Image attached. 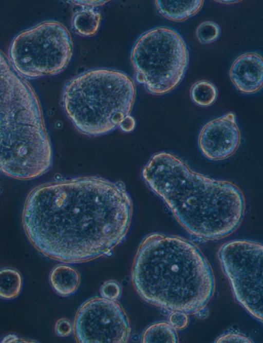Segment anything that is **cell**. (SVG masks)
I'll return each instance as SVG.
<instances>
[{
	"label": "cell",
	"instance_id": "obj_14",
	"mask_svg": "<svg viewBox=\"0 0 263 343\" xmlns=\"http://www.w3.org/2000/svg\"><path fill=\"white\" fill-rule=\"evenodd\" d=\"M79 6L81 7L76 10L72 17V29L79 35L92 36L99 29L101 14L94 7Z\"/></svg>",
	"mask_w": 263,
	"mask_h": 343
},
{
	"label": "cell",
	"instance_id": "obj_3",
	"mask_svg": "<svg viewBox=\"0 0 263 343\" xmlns=\"http://www.w3.org/2000/svg\"><path fill=\"white\" fill-rule=\"evenodd\" d=\"M132 279L146 302L186 314L205 307L215 290L212 270L200 250L186 239L160 233L140 243Z\"/></svg>",
	"mask_w": 263,
	"mask_h": 343
},
{
	"label": "cell",
	"instance_id": "obj_1",
	"mask_svg": "<svg viewBox=\"0 0 263 343\" xmlns=\"http://www.w3.org/2000/svg\"><path fill=\"white\" fill-rule=\"evenodd\" d=\"M133 212L124 183L87 176L35 187L25 202L22 223L42 254L79 263L105 255L122 242Z\"/></svg>",
	"mask_w": 263,
	"mask_h": 343
},
{
	"label": "cell",
	"instance_id": "obj_12",
	"mask_svg": "<svg viewBox=\"0 0 263 343\" xmlns=\"http://www.w3.org/2000/svg\"><path fill=\"white\" fill-rule=\"evenodd\" d=\"M158 12L173 21L181 22L196 14L202 8V0H157L155 1Z\"/></svg>",
	"mask_w": 263,
	"mask_h": 343
},
{
	"label": "cell",
	"instance_id": "obj_5",
	"mask_svg": "<svg viewBox=\"0 0 263 343\" xmlns=\"http://www.w3.org/2000/svg\"><path fill=\"white\" fill-rule=\"evenodd\" d=\"M130 61L137 81L149 93L160 96L180 83L189 54L181 35L173 29L161 26L140 36L132 50Z\"/></svg>",
	"mask_w": 263,
	"mask_h": 343
},
{
	"label": "cell",
	"instance_id": "obj_20",
	"mask_svg": "<svg viewBox=\"0 0 263 343\" xmlns=\"http://www.w3.org/2000/svg\"><path fill=\"white\" fill-rule=\"evenodd\" d=\"M170 325L175 329L181 330L185 328L189 323L187 314L182 311H173L168 317Z\"/></svg>",
	"mask_w": 263,
	"mask_h": 343
},
{
	"label": "cell",
	"instance_id": "obj_17",
	"mask_svg": "<svg viewBox=\"0 0 263 343\" xmlns=\"http://www.w3.org/2000/svg\"><path fill=\"white\" fill-rule=\"evenodd\" d=\"M190 95L195 104L208 107L215 101L218 91L216 87L212 83L206 80H201L193 84L190 89Z\"/></svg>",
	"mask_w": 263,
	"mask_h": 343
},
{
	"label": "cell",
	"instance_id": "obj_26",
	"mask_svg": "<svg viewBox=\"0 0 263 343\" xmlns=\"http://www.w3.org/2000/svg\"><path fill=\"white\" fill-rule=\"evenodd\" d=\"M215 2H216L217 3H220L221 4H232L234 3H236L238 2H241V1H234V0H222V1H214Z\"/></svg>",
	"mask_w": 263,
	"mask_h": 343
},
{
	"label": "cell",
	"instance_id": "obj_6",
	"mask_svg": "<svg viewBox=\"0 0 263 343\" xmlns=\"http://www.w3.org/2000/svg\"><path fill=\"white\" fill-rule=\"evenodd\" d=\"M72 52L67 29L59 22L46 21L16 36L9 49V58L19 74L32 79L62 72Z\"/></svg>",
	"mask_w": 263,
	"mask_h": 343
},
{
	"label": "cell",
	"instance_id": "obj_10",
	"mask_svg": "<svg viewBox=\"0 0 263 343\" xmlns=\"http://www.w3.org/2000/svg\"><path fill=\"white\" fill-rule=\"evenodd\" d=\"M230 78L240 92L253 94L261 89L263 83V61L261 56L254 52L242 54L232 64Z\"/></svg>",
	"mask_w": 263,
	"mask_h": 343
},
{
	"label": "cell",
	"instance_id": "obj_25",
	"mask_svg": "<svg viewBox=\"0 0 263 343\" xmlns=\"http://www.w3.org/2000/svg\"><path fill=\"white\" fill-rule=\"evenodd\" d=\"M195 314H196L198 317L202 318L206 317L208 316V312L205 307H204L197 311Z\"/></svg>",
	"mask_w": 263,
	"mask_h": 343
},
{
	"label": "cell",
	"instance_id": "obj_8",
	"mask_svg": "<svg viewBox=\"0 0 263 343\" xmlns=\"http://www.w3.org/2000/svg\"><path fill=\"white\" fill-rule=\"evenodd\" d=\"M76 339L81 343H125L130 335L128 318L116 301L94 297L84 303L74 322Z\"/></svg>",
	"mask_w": 263,
	"mask_h": 343
},
{
	"label": "cell",
	"instance_id": "obj_19",
	"mask_svg": "<svg viewBox=\"0 0 263 343\" xmlns=\"http://www.w3.org/2000/svg\"><path fill=\"white\" fill-rule=\"evenodd\" d=\"M100 292L102 297L116 301L121 296V287L116 280H109L101 286Z\"/></svg>",
	"mask_w": 263,
	"mask_h": 343
},
{
	"label": "cell",
	"instance_id": "obj_11",
	"mask_svg": "<svg viewBox=\"0 0 263 343\" xmlns=\"http://www.w3.org/2000/svg\"><path fill=\"white\" fill-rule=\"evenodd\" d=\"M13 112L12 90L0 60V149L5 145L12 130Z\"/></svg>",
	"mask_w": 263,
	"mask_h": 343
},
{
	"label": "cell",
	"instance_id": "obj_21",
	"mask_svg": "<svg viewBox=\"0 0 263 343\" xmlns=\"http://www.w3.org/2000/svg\"><path fill=\"white\" fill-rule=\"evenodd\" d=\"M73 327L71 322L65 318L59 319L54 326L55 334L60 337L70 336L73 332Z\"/></svg>",
	"mask_w": 263,
	"mask_h": 343
},
{
	"label": "cell",
	"instance_id": "obj_4",
	"mask_svg": "<svg viewBox=\"0 0 263 343\" xmlns=\"http://www.w3.org/2000/svg\"><path fill=\"white\" fill-rule=\"evenodd\" d=\"M136 93L135 82L125 73L94 69L66 84L62 105L75 128L83 135L100 136L118 127L126 132L135 125L130 113Z\"/></svg>",
	"mask_w": 263,
	"mask_h": 343
},
{
	"label": "cell",
	"instance_id": "obj_18",
	"mask_svg": "<svg viewBox=\"0 0 263 343\" xmlns=\"http://www.w3.org/2000/svg\"><path fill=\"white\" fill-rule=\"evenodd\" d=\"M219 26L212 21H204L200 23L196 31V35L198 41L206 44L215 41L219 36Z\"/></svg>",
	"mask_w": 263,
	"mask_h": 343
},
{
	"label": "cell",
	"instance_id": "obj_22",
	"mask_svg": "<svg viewBox=\"0 0 263 343\" xmlns=\"http://www.w3.org/2000/svg\"><path fill=\"white\" fill-rule=\"evenodd\" d=\"M216 342H241L250 343L252 341L247 337L239 334L229 333L219 337Z\"/></svg>",
	"mask_w": 263,
	"mask_h": 343
},
{
	"label": "cell",
	"instance_id": "obj_7",
	"mask_svg": "<svg viewBox=\"0 0 263 343\" xmlns=\"http://www.w3.org/2000/svg\"><path fill=\"white\" fill-rule=\"evenodd\" d=\"M218 258L235 299L256 319L263 318V246L247 240L223 244Z\"/></svg>",
	"mask_w": 263,
	"mask_h": 343
},
{
	"label": "cell",
	"instance_id": "obj_9",
	"mask_svg": "<svg viewBox=\"0 0 263 343\" xmlns=\"http://www.w3.org/2000/svg\"><path fill=\"white\" fill-rule=\"evenodd\" d=\"M240 141L236 116L234 112H228L203 126L198 136V144L205 158L220 160L233 155Z\"/></svg>",
	"mask_w": 263,
	"mask_h": 343
},
{
	"label": "cell",
	"instance_id": "obj_16",
	"mask_svg": "<svg viewBox=\"0 0 263 343\" xmlns=\"http://www.w3.org/2000/svg\"><path fill=\"white\" fill-rule=\"evenodd\" d=\"M141 341L143 343L178 342L177 333L167 322L161 321L148 326L143 332Z\"/></svg>",
	"mask_w": 263,
	"mask_h": 343
},
{
	"label": "cell",
	"instance_id": "obj_24",
	"mask_svg": "<svg viewBox=\"0 0 263 343\" xmlns=\"http://www.w3.org/2000/svg\"><path fill=\"white\" fill-rule=\"evenodd\" d=\"M26 339L19 338L15 334H9L5 336L1 341V342H28Z\"/></svg>",
	"mask_w": 263,
	"mask_h": 343
},
{
	"label": "cell",
	"instance_id": "obj_13",
	"mask_svg": "<svg viewBox=\"0 0 263 343\" xmlns=\"http://www.w3.org/2000/svg\"><path fill=\"white\" fill-rule=\"evenodd\" d=\"M49 280L52 288L57 294L67 297L72 295L77 291L80 278L76 269L69 265L61 264L52 269Z\"/></svg>",
	"mask_w": 263,
	"mask_h": 343
},
{
	"label": "cell",
	"instance_id": "obj_15",
	"mask_svg": "<svg viewBox=\"0 0 263 343\" xmlns=\"http://www.w3.org/2000/svg\"><path fill=\"white\" fill-rule=\"evenodd\" d=\"M23 287L21 273L12 268L0 269V298L12 300L20 294Z\"/></svg>",
	"mask_w": 263,
	"mask_h": 343
},
{
	"label": "cell",
	"instance_id": "obj_23",
	"mask_svg": "<svg viewBox=\"0 0 263 343\" xmlns=\"http://www.w3.org/2000/svg\"><path fill=\"white\" fill-rule=\"evenodd\" d=\"M71 2L78 6L97 7L98 6L104 4L106 1H71Z\"/></svg>",
	"mask_w": 263,
	"mask_h": 343
},
{
	"label": "cell",
	"instance_id": "obj_2",
	"mask_svg": "<svg viewBox=\"0 0 263 343\" xmlns=\"http://www.w3.org/2000/svg\"><path fill=\"white\" fill-rule=\"evenodd\" d=\"M142 177L194 235L207 239L223 238L242 221L245 198L235 184L196 173L171 153L153 155L143 168Z\"/></svg>",
	"mask_w": 263,
	"mask_h": 343
}]
</instances>
